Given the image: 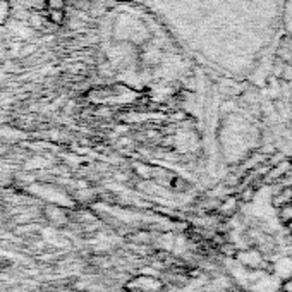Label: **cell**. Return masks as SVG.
I'll return each instance as SVG.
<instances>
[{
  "mask_svg": "<svg viewBox=\"0 0 292 292\" xmlns=\"http://www.w3.org/2000/svg\"><path fill=\"white\" fill-rule=\"evenodd\" d=\"M127 289L137 291V292H160L161 282L158 280V278L143 275V277H136L134 280H131L129 284H127Z\"/></svg>",
  "mask_w": 292,
  "mask_h": 292,
  "instance_id": "obj_1",
  "label": "cell"
},
{
  "mask_svg": "<svg viewBox=\"0 0 292 292\" xmlns=\"http://www.w3.org/2000/svg\"><path fill=\"white\" fill-rule=\"evenodd\" d=\"M43 215H45V218L52 223H65L67 222V215H65V212L60 208V206H55V205L47 206V208L43 210Z\"/></svg>",
  "mask_w": 292,
  "mask_h": 292,
  "instance_id": "obj_2",
  "label": "cell"
},
{
  "mask_svg": "<svg viewBox=\"0 0 292 292\" xmlns=\"http://www.w3.org/2000/svg\"><path fill=\"white\" fill-rule=\"evenodd\" d=\"M27 24L34 29H40V27L45 26V16H41L40 12H33L27 16Z\"/></svg>",
  "mask_w": 292,
  "mask_h": 292,
  "instance_id": "obj_3",
  "label": "cell"
},
{
  "mask_svg": "<svg viewBox=\"0 0 292 292\" xmlns=\"http://www.w3.org/2000/svg\"><path fill=\"white\" fill-rule=\"evenodd\" d=\"M65 21V12L64 10H48V23L52 24H64Z\"/></svg>",
  "mask_w": 292,
  "mask_h": 292,
  "instance_id": "obj_4",
  "label": "cell"
},
{
  "mask_svg": "<svg viewBox=\"0 0 292 292\" xmlns=\"http://www.w3.org/2000/svg\"><path fill=\"white\" fill-rule=\"evenodd\" d=\"M48 10H64L67 0H45Z\"/></svg>",
  "mask_w": 292,
  "mask_h": 292,
  "instance_id": "obj_5",
  "label": "cell"
}]
</instances>
